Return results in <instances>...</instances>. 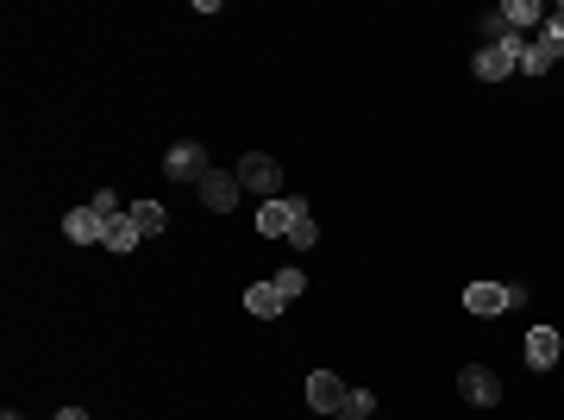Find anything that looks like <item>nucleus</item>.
<instances>
[{
    "instance_id": "1",
    "label": "nucleus",
    "mask_w": 564,
    "mask_h": 420,
    "mask_svg": "<svg viewBox=\"0 0 564 420\" xmlns=\"http://www.w3.org/2000/svg\"><path fill=\"white\" fill-rule=\"evenodd\" d=\"M239 189H251L257 201H276L282 195V163L270 151H245L239 157Z\"/></svg>"
},
{
    "instance_id": "2",
    "label": "nucleus",
    "mask_w": 564,
    "mask_h": 420,
    "mask_svg": "<svg viewBox=\"0 0 564 420\" xmlns=\"http://www.w3.org/2000/svg\"><path fill=\"white\" fill-rule=\"evenodd\" d=\"M521 57H527V38H496V44H477V76H483V82L521 76Z\"/></svg>"
},
{
    "instance_id": "3",
    "label": "nucleus",
    "mask_w": 564,
    "mask_h": 420,
    "mask_svg": "<svg viewBox=\"0 0 564 420\" xmlns=\"http://www.w3.org/2000/svg\"><path fill=\"white\" fill-rule=\"evenodd\" d=\"M295 220H308V201L301 195H276V201H257V232L264 239H289Z\"/></svg>"
},
{
    "instance_id": "4",
    "label": "nucleus",
    "mask_w": 564,
    "mask_h": 420,
    "mask_svg": "<svg viewBox=\"0 0 564 420\" xmlns=\"http://www.w3.org/2000/svg\"><path fill=\"white\" fill-rule=\"evenodd\" d=\"M521 301H527L521 289H502V283H464V308H470V314H483V320H489V314L521 308Z\"/></svg>"
},
{
    "instance_id": "5",
    "label": "nucleus",
    "mask_w": 564,
    "mask_h": 420,
    "mask_svg": "<svg viewBox=\"0 0 564 420\" xmlns=\"http://www.w3.org/2000/svg\"><path fill=\"white\" fill-rule=\"evenodd\" d=\"M195 195L207 201V207H214V214H226V207H239V170H207L201 182H195Z\"/></svg>"
},
{
    "instance_id": "6",
    "label": "nucleus",
    "mask_w": 564,
    "mask_h": 420,
    "mask_svg": "<svg viewBox=\"0 0 564 420\" xmlns=\"http://www.w3.org/2000/svg\"><path fill=\"white\" fill-rule=\"evenodd\" d=\"M163 176H176V182H201V176H207V145H195V138L170 145V157H163Z\"/></svg>"
},
{
    "instance_id": "7",
    "label": "nucleus",
    "mask_w": 564,
    "mask_h": 420,
    "mask_svg": "<svg viewBox=\"0 0 564 420\" xmlns=\"http://www.w3.org/2000/svg\"><path fill=\"white\" fill-rule=\"evenodd\" d=\"M458 395H464V402H477V408H496L502 402V377H496V370H483V364H470V370H458Z\"/></svg>"
},
{
    "instance_id": "8",
    "label": "nucleus",
    "mask_w": 564,
    "mask_h": 420,
    "mask_svg": "<svg viewBox=\"0 0 564 420\" xmlns=\"http://www.w3.org/2000/svg\"><path fill=\"white\" fill-rule=\"evenodd\" d=\"M564 63V44L546 32V26H539L533 38H527V57H521V76H546V69H558Z\"/></svg>"
},
{
    "instance_id": "9",
    "label": "nucleus",
    "mask_w": 564,
    "mask_h": 420,
    "mask_svg": "<svg viewBox=\"0 0 564 420\" xmlns=\"http://www.w3.org/2000/svg\"><path fill=\"white\" fill-rule=\"evenodd\" d=\"M63 239L69 245H107V220L94 214V207H69V214H63Z\"/></svg>"
},
{
    "instance_id": "10",
    "label": "nucleus",
    "mask_w": 564,
    "mask_h": 420,
    "mask_svg": "<svg viewBox=\"0 0 564 420\" xmlns=\"http://www.w3.org/2000/svg\"><path fill=\"white\" fill-rule=\"evenodd\" d=\"M345 395H351V389L333 377V370H314V377H308V408H314V414H339Z\"/></svg>"
},
{
    "instance_id": "11",
    "label": "nucleus",
    "mask_w": 564,
    "mask_h": 420,
    "mask_svg": "<svg viewBox=\"0 0 564 420\" xmlns=\"http://www.w3.org/2000/svg\"><path fill=\"white\" fill-rule=\"evenodd\" d=\"M558 352H564L558 326H533V333H527V364H533V370H552V364H558Z\"/></svg>"
},
{
    "instance_id": "12",
    "label": "nucleus",
    "mask_w": 564,
    "mask_h": 420,
    "mask_svg": "<svg viewBox=\"0 0 564 420\" xmlns=\"http://www.w3.org/2000/svg\"><path fill=\"white\" fill-rule=\"evenodd\" d=\"M502 19H508L514 38H527V32L546 26V7H539V0H502Z\"/></svg>"
},
{
    "instance_id": "13",
    "label": "nucleus",
    "mask_w": 564,
    "mask_h": 420,
    "mask_svg": "<svg viewBox=\"0 0 564 420\" xmlns=\"http://www.w3.org/2000/svg\"><path fill=\"white\" fill-rule=\"evenodd\" d=\"M138 239H145V232H138L132 207H126V214H113V220H107V251H113V258H126V251H132Z\"/></svg>"
},
{
    "instance_id": "14",
    "label": "nucleus",
    "mask_w": 564,
    "mask_h": 420,
    "mask_svg": "<svg viewBox=\"0 0 564 420\" xmlns=\"http://www.w3.org/2000/svg\"><path fill=\"white\" fill-rule=\"evenodd\" d=\"M245 308H251L257 320H276L282 308H289V301H282V289H276V283H251V289H245Z\"/></svg>"
},
{
    "instance_id": "15",
    "label": "nucleus",
    "mask_w": 564,
    "mask_h": 420,
    "mask_svg": "<svg viewBox=\"0 0 564 420\" xmlns=\"http://www.w3.org/2000/svg\"><path fill=\"white\" fill-rule=\"evenodd\" d=\"M132 220H138V232H145V239H151V232H163V226H170V214H163L157 201H132Z\"/></svg>"
},
{
    "instance_id": "16",
    "label": "nucleus",
    "mask_w": 564,
    "mask_h": 420,
    "mask_svg": "<svg viewBox=\"0 0 564 420\" xmlns=\"http://www.w3.org/2000/svg\"><path fill=\"white\" fill-rule=\"evenodd\" d=\"M270 283L282 289V301H301V289H308V270H295V264H282V270L270 276Z\"/></svg>"
},
{
    "instance_id": "17",
    "label": "nucleus",
    "mask_w": 564,
    "mask_h": 420,
    "mask_svg": "<svg viewBox=\"0 0 564 420\" xmlns=\"http://www.w3.org/2000/svg\"><path fill=\"white\" fill-rule=\"evenodd\" d=\"M370 408H376V395H370V389H351V395H345V408H339L333 420H364Z\"/></svg>"
},
{
    "instance_id": "18",
    "label": "nucleus",
    "mask_w": 564,
    "mask_h": 420,
    "mask_svg": "<svg viewBox=\"0 0 564 420\" xmlns=\"http://www.w3.org/2000/svg\"><path fill=\"white\" fill-rule=\"evenodd\" d=\"M314 239H320V226H314V220H295V232H289V245H295V251H314Z\"/></svg>"
},
{
    "instance_id": "19",
    "label": "nucleus",
    "mask_w": 564,
    "mask_h": 420,
    "mask_svg": "<svg viewBox=\"0 0 564 420\" xmlns=\"http://www.w3.org/2000/svg\"><path fill=\"white\" fill-rule=\"evenodd\" d=\"M88 207H94V214H101V220H113V214H126V207H120V201H113V189H101V195H94Z\"/></svg>"
},
{
    "instance_id": "20",
    "label": "nucleus",
    "mask_w": 564,
    "mask_h": 420,
    "mask_svg": "<svg viewBox=\"0 0 564 420\" xmlns=\"http://www.w3.org/2000/svg\"><path fill=\"white\" fill-rule=\"evenodd\" d=\"M546 32L564 44V0H558V7H546Z\"/></svg>"
},
{
    "instance_id": "21",
    "label": "nucleus",
    "mask_w": 564,
    "mask_h": 420,
    "mask_svg": "<svg viewBox=\"0 0 564 420\" xmlns=\"http://www.w3.org/2000/svg\"><path fill=\"white\" fill-rule=\"evenodd\" d=\"M57 420H88V414L82 408H57Z\"/></svg>"
},
{
    "instance_id": "22",
    "label": "nucleus",
    "mask_w": 564,
    "mask_h": 420,
    "mask_svg": "<svg viewBox=\"0 0 564 420\" xmlns=\"http://www.w3.org/2000/svg\"><path fill=\"white\" fill-rule=\"evenodd\" d=\"M0 420H19V414H13V408H7V414H0Z\"/></svg>"
}]
</instances>
